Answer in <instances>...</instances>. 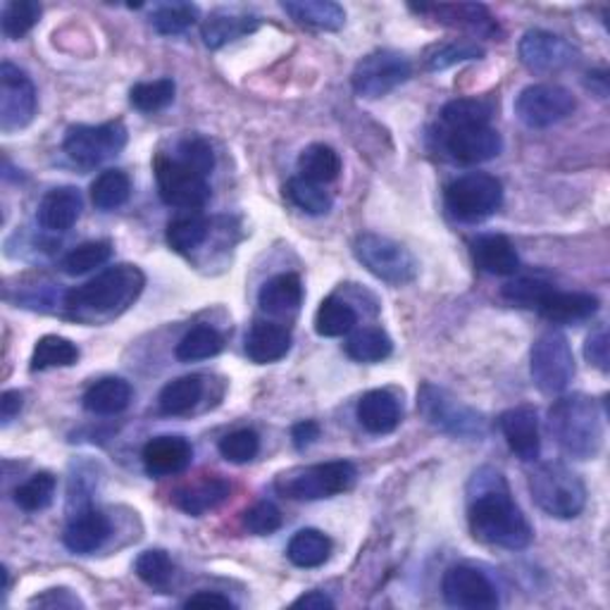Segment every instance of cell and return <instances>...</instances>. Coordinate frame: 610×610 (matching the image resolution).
Listing matches in <instances>:
<instances>
[{
    "mask_svg": "<svg viewBox=\"0 0 610 610\" xmlns=\"http://www.w3.org/2000/svg\"><path fill=\"white\" fill-rule=\"evenodd\" d=\"M356 324H358V315H356L354 306H348L346 301H342V298H336V296L324 298L315 313V332L320 336H327V339L350 334Z\"/></svg>",
    "mask_w": 610,
    "mask_h": 610,
    "instance_id": "d590c367",
    "label": "cell"
},
{
    "mask_svg": "<svg viewBox=\"0 0 610 610\" xmlns=\"http://www.w3.org/2000/svg\"><path fill=\"white\" fill-rule=\"evenodd\" d=\"M418 12H432V15L448 24V27L470 29L479 36H494L499 32L494 17L489 15L485 5L477 3H453V5H420L415 8Z\"/></svg>",
    "mask_w": 610,
    "mask_h": 610,
    "instance_id": "83f0119b",
    "label": "cell"
},
{
    "mask_svg": "<svg viewBox=\"0 0 610 610\" xmlns=\"http://www.w3.org/2000/svg\"><path fill=\"white\" fill-rule=\"evenodd\" d=\"M291 350V332L277 322H255L246 334V356L255 366H270Z\"/></svg>",
    "mask_w": 610,
    "mask_h": 610,
    "instance_id": "cb8c5ba5",
    "label": "cell"
},
{
    "mask_svg": "<svg viewBox=\"0 0 610 610\" xmlns=\"http://www.w3.org/2000/svg\"><path fill=\"white\" fill-rule=\"evenodd\" d=\"M354 253L362 267L392 287H404L418 277L420 265L415 255L404 243L380 237V234H360L354 243Z\"/></svg>",
    "mask_w": 610,
    "mask_h": 610,
    "instance_id": "8992f818",
    "label": "cell"
},
{
    "mask_svg": "<svg viewBox=\"0 0 610 610\" xmlns=\"http://www.w3.org/2000/svg\"><path fill=\"white\" fill-rule=\"evenodd\" d=\"M531 380L541 394H561L575 378V356L567 336L561 332H543L531 346L529 358Z\"/></svg>",
    "mask_w": 610,
    "mask_h": 610,
    "instance_id": "ba28073f",
    "label": "cell"
},
{
    "mask_svg": "<svg viewBox=\"0 0 610 610\" xmlns=\"http://www.w3.org/2000/svg\"><path fill=\"white\" fill-rule=\"evenodd\" d=\"M418 408L427 418V422L451 436L470 441H479L487 436V420L482 415L473 410L470 406L461 404L458 398H453L448 392L434 384H422L418 392Z\"/></svg>",
    "mask_w": 610,
    "mask_h": 610,
    "instance_id": "52a82bcc",
    "label": "cell"
},
{
    "mask_svg": "<svg viewBox=\"0 0 610 610\" xmlns=\"http://www.w3.org/2000/svg\"><path fill=\"white\" fill-rule=\"evenodd\" d=\"M184 608H234V603L227 599V596L223 594H217V591H199V594H193L189 596V599L184 601Z\"/></svg>",
    "mask_w": 610,
    "mask_h": 610,
    "instance_id": "680465c9",
    "label": "cell"
},
{
    "mask_svg": "<svg viewBox=\"0 0 610 610\" xmlns=\"http://www.w3.org/2000/svg\"><path fill=\"white\" fill-rule=\"evenodd\" d=\"M503 139L494 127H461L444 132V151L461 165H479L499 158Z\"/></svg>",
    "mask_w": 610,
    "mask_h": 610,
    "instance_id": "e0dca14e",
    "label": "cell"
},
{
    "mask_svg": "<svg viewBox=\"0 0 610 610\" xmlns=\"http://www.w3.org/2000/svg\"><path fill=\"white\" fill-rule=\"evenodd\" d=\"M22 406H24V398L20 392H5L0 396V420H3V424H10L15 420Z\"/></svg>",
    "mask_w": 610,
    "mask_h": 610,
    "instance_id": "91938a15",
    "label": "cell"
},
{
    "mask_svg": "<svg viewBox=\"0 0 610 610\" xmlns=\"http://www.w3.org/2000/svg\"><path fill=\"white\" fill-rule=\"evenodd\" d=\"M473 258L477 267H482L489 275L511 277L521 270V258H517L515 246L509 237L501 234H487L473 243Z\"/></svg>",
    "mask_w": 610,
    "mask_h": 610,
    "instance_id": "484cf974",
    "label": "cell"
},
{
    "mask_svg": "<svg viewBox=\"0 0 610 610\" xmlns=\"http://www.w3.org/2000/svg\"><path fill=\"white\" fill-rule=\"evenodd\" d=\"M229 485L223 477H203L199 482L187 485L175 491L172 503L181 513L201 517L207 511H215L217 505H223L229 499Z\"/></svg>",
    "mask_w": 610,
    "mask_h": 610,
    "instance_id": "d4e9b609",
    "label": "cell"
},
{
    "mask_svg": "<svg viewBox=\"0 0 610 610\" xmlns=\"http://www.w3.org/2000/svg\"><path fill=\"white\" fill-rule=\"evenodd\" d=\"M344 350L356 362H382L392 356L394 342L380 327H362L348 336Z\"/></svg>",
    "mask_w": 610,
    "mask_h": 610,
    "instance_id": "e575fe53",
    "label": "cell"
},
{
    "mask_svg": "<svg viewBox=\"0 0 610 610\" xmlns=\"http://www.w3.org/2000/svg\"><path fill=\"white\" fill-rule=\"evenodd\" d=\"M36 115V88L17 64H0V129L5 134L32 124Z\"/></svg>",
    "mask_w": 610,
    "mask_h": 610,
    "instance_id": "5bb4252c",
    "label": "cell"
},
{
    "mask_svg": "<svg viewBox=\"0 0 610 610\" xmlns=\"http://www.w3.org/2000/svg\"><path fill=\"white\" fill-rule=\"evenodd\" d=\"M282 10L298 24L324 32H339L346 22L344 8L332 0H289V3H282Z\"/></svg>",
    "mask_w": 610,
    "mask_h": 610,
    "instance_id": "f546056e",
    "label": "cell"
},
{
    "mask_svg": "<svg viewBox=\"0 0 610 610\" xmlns=\"http://www.w3.org/2000/svg\"><path fill=\"white\" fill-rule=\"evenodd\" d=\"M223 348H225L223 334L201 324V327H193L191 332L181 336V342L175 348V356L181 362H196V360L215 358Z\"/></svg>",
    "mask_w": 610,
    "mask_h": 610,
    "instance_id": "8d00e7d4",
    "label": "cell"
},
{
    "mask_svg": "<svg viewBox=\"0 0 610 610\" xmlns=\"http://www.w3.org/2000/svg\"><path fill=\"white\" fill-rule=\"evenodd\" d=\"M553 287L547 282L541 279H531V277H523V279H515L509 282L503 287V298L509 303L517 306V308H531L537 310V306L541 303V298L547 296Z\"/></svg>",
    "mask_w": 610,
    "mask_h": 610,
    "instance_id": "681fc988",
    "label": "cell"
},
{
    "mask_svg": "<svg viewBox=\"0 0 610 610\" xmlns=\"http://www.w3.org/2000/svg\"><path fill=\"white\" fill-rule=\"evenodd\" d=\"M287 555L296 567H320L330 561L332 539L320 529H301L291 537Z\"/></svg>",
    "mask_w": 610,
    "mask_h": 610,
    "instance_id": "1f68e13d",
    "label": "cell"
},
{
    "mask_svg": "<svg viewBox=\"0 0 610 610\" xmlns=\"http://www.w3.org/2000/svg\"><path fill=\"white\" fill-rule=\"evenodd\" d=\"M549 430L567 456L591 461L603 448V415L587 394L558 398L549 410Z\"/></svg>",
    "mask_w": 610,
    "mask_h": 610,
    "instance_id": "3957f363",
    "label": "cell"
},
{
    "mask_svg": "<svg viewBox=\"0 0 610 610\" xmlns=\"http://www.w3.org/2000/svg\"><path fill=\"white\" fill-rule=\"evenodd\" d=\"M521 60L529 72L553 74L573 68L579 60V53L563 36H555L543 29H531L521 41Z\"/></svg>",
    "mask_w": 610,
    "mask_h": 610,
    "instance_id": "2e32d148",
    "label": "cell"
},
{
    "mask_svg": "<svg viewBox=\"0 0 610 610\" xmlns=\"http://www.w3.org/2000/svg\"><path fill=\"white\" fill-rule=\"evenodd\" d=\"M441 594L448 606L465 610H494L501 603L494 582L470 565L448 567L441 579Z\"/></svg>",
    "mask_w": 610,
    "mask_h": 610,
    "instance_id": "9a60e30c",
    "label": "cell"
},
{
    "mask_svg": "<svg viewBox=\"0 0 610 610\" xmlns=\"http://www.w3.org/2000/svg\"><path fill=\"white\" fill-rule=\"evenodd\" d=\"M56 489H58V479L53 475L36 473L27 479V482H22L15 489V503L27 513L46 511L56 499Z\"/></svg>",
    "mask_w": 610,
    "mask_h": 610,
    "instance_id": "b9f144b4",
    "label": "cell"
},
{
    "mask_svg": "<svg viewBox=\"0 0 610 610\" xmlns=\"http://www.w3.org/2000/svg\"><path fill=\"white\" fill-rule=\"evenodd\" d=\"M155 181H158L160 199L179 211H201L211 201L207 177L191 170L177 158H160L155 163Z\"/></svg>",
    "mask_w": 610,
    "mask_h": 610,
    "instance_id": "7c38bea8",
    "label": "cell"
},
{
    "mask_svg": "<svg viewBox=\"0 0 610 610\" xmlns=\"http://www.w3.org/2000/svg\"><path fill=\"white\" fill-rule=\"evenodd\" d=\"M298 172H301L303 179L315 181L320 187L330 184L342 172V158L332 146L313 144L298 155Z\"/></svg>",
    "mask_w": 610,
    "mask_h": 610,
    "instance_id": "836d02e7",
    "label": "cell"
},
{
    "mask_svg": "<svg viewBox=\"0 0 610 610\" xmlns=\"http://www.w3.org/2000/svg\"><path fill=\"white\" fill-rule=\"evenodd\" d=\"M261 451V436L253 430H237L219 441V453L229 463H249Z\"/></svg>",
    "mask_w": 610,
    "mask_h": 610,
    "instance_id": "816d5d0a",
    "label": "cell"
},
{
    "mask_svg": "<svg viewBox=\"0 0 610 610\" xmlns=\"http://www.w3.org/2000/svg\"><path fill=\"white\" fill-rule=\"evenodd\" d=\"M358 422L370 434H388L400 424V406L394 394L374 388L360 398Z\"/></svg>",
    "mask_w": 610,
    "mask_h": 610,
    "instance_id": "4316f807",
    "label": "cell"
},
{
    "mask_svg": "<svg viewBox=\"0 0 610 610\" xmlns=\"http://www.w3.org/2000/svg\"><path fill=\"white\" fill-rule=\"evenodd\" d=\"M82 193L74 187H58L48 191L41 205H38V225L46 231H68L76 225L82 215Z\"/></svg>",
    "mask_w": 610,
    "mask_h": 610,
    "instance_id": "7402d4cb",
    "label": "cell"
},
{
    "mask_svg": "<svg viewBox=\"0 0 610 610\" xmlns=\"http://www.w3.org/2000/svg\"><path fill=\"white\" fill-rule=\"evenodd\" d=\"M410 74L412 68L406 56L396 53V50H374L356 64L354 88L358 96L378 100L392 94L400 84H406Z\"/></svg>",
    "mask_w": 610,
    "mask_h": 610,
    "instance_id": "8fae6325",
    "label": "cell"
},
{
    "mask_svg": "<svg viewBox=\"0 0 610 610\" xmlns=\"http://www.w3.org/2000/svg\"><path fill=\"white\" fill-rule=\"evenodd\" d=\"M284 196L289 199L291 205L308 215H327L332 211V196L315 181H308L303 177H294L284 187Z\"/></svg>",
    "mask_w": 610,
    "mask_h": 610,
    "instance_id": "60d3db41",
    "label": "cell"
},
{
    "mask_svg": "<svg viewBox=\"0 0 610 610\" xmlns=\"http://www.w3.org/2000/svg\"><path fill=\"white\" fill-rule=\"evenodd\" d=\"M193 458V446L184 436H155L144 446L141 461H144L146 473L151 477H170L184 473L191 465Z\"/></svg>",
    "mask_w": 610,
    "mask_h": 610,
    "instance_id": "d6986e66",
    "label": "cell"
},
{
    "mask_svg": "<svg viewBox=\"0 0 610 610\" xmlns=\"http://www.w3.org/2000/svg\"><path fill=\"white\" fill-rule=\"evenodd\" d=\"M294 608H306V610H332L334 601L324 591H308L291 603Z\"/></svg>",
    "mask_w": 610,
    "mask_h": 610,
    "instance_id": "94428289",
    "label": "cell"
},
{
    "mask_svg": "<svg viewBox=\"0 0 610 610\" xmlns=\"http://www.w3.org/2000/svg\"><path fill=\"white\" fill-rule=\"evenodd\" d=\"M127 146V127L115 120L98 127L76 124L64 136V153L80 167H98Z\"/></svg>",
    "mask_w": 610,
    "mask_h": 610,
    "instance_id": "30bf717a",
    "label": "cell"
},
{
    "mask_svg": "<svg viewBox=\"0 0 610 610\" xmlns=\"http://www.w3.org/2000/svg\"><path fill=\"white\" fill-rule=\"evenodd\" d=\"M599 298L594 294L582 291H555L551 289L541 298L537 306V313L553 324H577L584 320H591L599 313Z\"/></svg>",
    "mask_w": 610,
    "mask_h": 610,
    "instance_id": "ffe728a7",
    "label": "cell"
},
{
    "mask_svg": "<svg viewBox=\"0 0 610 610\" xmlns=\"http://www.w3.org/2000/svg\"><path fill=\"white\" fill-rule=\"evenodd\" d=\"M499 427L517 458L525 463H535L539 458L541 436H539V418L535 408L517 406L505 410L501 415Z\"/></svg>",
    "mask_w": 610,
    "mask_h": 610,
    "instance_id": "ac0fdd59",
    "label": "cell"
},
{
    "mask_svg": "<svg viewBox=\"0 0 610 610\" xmlns=\"http://www.w3.org/2000/svg\"><path fill=\"white\" fill-rule=\"evenodd\" d=\"M494 117V103L487 98H456L441 110V127L444 132L461 127H485Z\"/></svg>",
    "mask_w": 610,
    "mask_h": 610,
    "instance_id": "d6a6232c",
    "label": "cell"
},
{
    "mask_svg": "<svg viewBox=\"0 0 610 610\" xmlns=\"http://www.w3.org/2000/svg\"><path fill=\"white\" fill-rule=\"evenodd\" d=\"M207 231H211V223L201 215L177 217L175 223L167 227V243H170L177 253H191L205 243Z\"/></svg>",
    "mask_w": 610,
    "mask_h": 610,
    "instance_id": "ee69618b",
    "label": "cell"
},
{
    "mask_svg": "<svg viewBox=\"0 0 610 610\" xmlns=\"http://www.w3.org/2000/svg\"><path fill=\"white\" fill-rule=\"evenodd\" d=\"M80 360V348H76L64 336L48 334L44 339H38L34 356H32V370H53V368H70Z\"/></svg>",
    "mask_w": 610,
    "mask_h": 610,
    "instance_id": "74e56055",
    "label": "cell"
},
{
    "mask_svg": "<svg viewBox=\"0 0 610 610\" xmlns=\"http://www.w3.org/2000/svg\"><path fill=\"white\" fill-rule=\"evenodd\" d=\"M261 27V17L251 15V12H234V10H217L211 17L203 22L201 36L207 48H223L237 38L253 34Z\"/></svg>",
    "mask_w": 610,
    "mask_h": 610,
    "instance_id": "603a6c76",
    "label": "cell"
},
{
    "mask_svg": "<svg viewBox=\"0 0 610 610\" xmlns=\"http://www.w3.org/2000/svg\"><path fill=\"white\" fill-rule=\"evenodd\" d=\"M485 56V50L479 48L473 41H461V44H448V46H441L436 48L434 53L427 58V68L432 72L436 70H446L451 64H458L465 60H479Z\"/></svg>",
    "mask_w": 610,
    "mask_h": 610,
    "instance_id": "db71d44e",
    "label": "cell"
},
{
    "mask_svg": "<svg viewBox=\"0 0 610 610\" xmlns=\"http://www.w3.org/2000/svg\"><path fill=\"white\" fill-rule=\"evenodd\" d=\"M503 203V187L494 175L470 172L446 187V207L461 223H482Z\"/></svg>",
    "mask_w": 610,
    "mask_h": 610,
    "instance_id": "9c48e42d",
    "label": "cell"
},
{
    "mask_svg": "<svg viewBox=\"0 0 610 610\" xmlns=\"http://www.w3.org/2000/svg\"><path fill=\"white\" fill-rule=\"evenodd\" d=\"M584 356L591 362L594 368H599L601 372H608L610 368V344H608V332L606 330H596L587 344H584Z\"/></svg>",
    "mask_w": 610,
    "mask_h": 610,
    "instance_id": "11a10c76",
    "label": "cell"
},
{
    "mask_svg": "<svg viewBox=\"0 0 610 610\" xmlns=\"http://www.w3.org/2000/svg\"><path fill=\"white\" fill-rule=\"evenodd\" d=\"M529 494L543 513L558 521H573L587 505V487L582 477L558 461L539 463L529 473Z\"/></svg>",
    "mask_w": 610,
    "mask_h": 610,
    "instance_id": "277c9868",
    "label": "cell"
},
{
    "mask_svg": "<svg viewBox=\"0 0 610 610\" xmlns=\"http://www.w3.org/2000/svg\"><path fill=\"white\" fill-rule=\"evenodd\" d=\"M136 575L141 582H146L151 589H167L175 579V563L172 558L160 549L144 551L136 558Z\"/></svg>",
    "mask_w": 610,
    "mask_h": 610,
    "instance_id": "7dc6e473",
    "label": "cell"
},
{
    "mask_svg": "<svg viewBox=\"0 0 610 610\" xmlns=\"http://www.w3.org/2000/svg\"><path fill=\"white\" fill-rule=\"evenodd\" d=\"M112 258V243L110 241H86L76 246L68 255L62 258L64 275L80 277L91 270H98L106 265Z\"/></svg>",
    "mask_w": 610,
    "mask_h": 610,
    "instance_id": "7bdbcfd3",
    "label": "cell"
},
{
    "mask_svg": "<svg viewBox=\"0 0 610 610\" xmlns=\"http://www.w3.org/2000/svg\"><path fill=\"white\" fill-rule=\"evenodd\" d=\"M144 287L146 275L136 265H115L82 287L70 289L64 296V308L80 322H110L122 315L129 306H134L136 298L144 294Z\"/></svg>",
    "mask_w": 610,
    "mask_h": 610,
    "instance_id": "7a4b0ae2",
    "label": "cell"
},
{
    "mask_svg": "<svg viewBox=\"0 0 610 610\" xmlns=\"http://www.w3.org/2000/svg\"><path fill=\"white\" fill-rule=\"evenodd\" d=\"M177 86L172 80H155V82H141L132 91H129V100L132 106L141 112H158L170 106L175 100Z\"/></svg>",
    "mask_w": 610,
    "mask_h": 610,
    "instance_id": "c3c4849f",
    "label": "cell"
},
{
    "mask_svg": "<svg viewBox=\"0 0 610 610\" xmlns=\"http://www.w3.org/2000/svg\"><path fill=\"white\" fill-rule=\"evenodd\" d=\"M177 160L191 167V170H196L199 175L207 177L215 167V153L205 139L189 136L177 146Z\"/></svg>",
    "mask_w": 610,
    "mask_h": 610,
    "instance_id": "f907efd6",
    "label": "cell"
},
{
    "mask_svg": "<svg viewBox=\"0 0 610 610\" xmlns=\"http://www.w3.org/2000/svg\"><path fill=\"white\" fill-rule=\"evenodd\" d=\"M467 525L473 537L487 547L523 551L531 543V525L511 497L503 475L485 467L475 473L467 489Z\"/></svg>",
    "mask_w": 610,
    "mask_h": 610,
    "instance_id": "6da1fadb",
    "label": "cell"
},
{
    "mask_svg": "<svg viewBox=\"0 0 610 610\" xmlns=\"http://www.w3.org/2000/svg\"><path fill=\"white\" fill-rule=\"evenodd\" d=\"M110 537V521L96 509H82L64 527L62 541L72 553H96Z\"/></svg>",
    "mask_w": 610,
    "mask_h": 610,
    "instance_id": "44dd1931",
    "label": "cell"
},
{
    "mask_svg": "<svg viewBox=\"0 0 610 610\" xmlns=\"http://www.w3.org/2000/svg\"><path fill=\"white\" fill-rule=\"evenodd\" d=\"M38 17H41V5L36 0H12L3 8V17H0V29L10 41L27 36L34 27Z\"/></svg>",
    "mask_w": 610,
    "mask_h": 610,
    "instance_id": "f6af8a7d",
    "label": "cell"
},
{
    "mask_svg": "<svg viewBox=\"0 0 610 610\" xmlns=\"http://www.w3.org/2000/svg\"><path fill=\"white\" fill-rule=\"evenodd\" d=\"M203 396V382L196 374H187V378L172 380L160 392V410L165 415H187L193 406L199 404Z\"/></svg>",
    "mask_w": 610,
    "mask_h": 610,
    "instance_id": "f35d334b",
    "label": "cell"
},
{
    "mask_svg": "<svg viewBox=\"0 0 610 610\" xmlns=\"http://www.w3.org/2000/svg\"><path fill=\"white\" fill-rule=\"evenodd\" d=\"M291 439H294V446L298 451H303L308 446H313L315 441L320 439V424L315 420H306V422H298L294 430H291Z\"/></svg>",
    "mask_w": 610,
    "mask_h": 610,
    "instance_id": "6f0895ef",
    "label": "cell"
},
{
    "mask_svg": "<svg viewBox=\"0 0 610 610\" xmlns=\"http://www.w3.org/2000/svg\"><path fill=\"white\" fill-rule=\"evenodd\" d=\"M356 465L348 461L296 467L277 477L275 489L291 501H320L339 497L356 485Z\"/></svg>",
    "mask_w": 610,
    "mask_h": 610,
    "instance_id": "5b68a950",
    "label": "cell"
},
{
    "mask_svg": "<svg viewBox=\"0 0 610 610\" xmlns=\"http://www.w3.org/2000/svg\"><path fill=\"white\" fill-rule=\"evenodd\" d=\"M199 20V8L193 3H163L151 12L153 29L163 36H175L187 32Z\"/></svg>",
    "mask_w": 610,
    "mask_h": 610,
    "instance_id": "bcb514c9",
    "label": "cell"
},
{
    "mask_svg": "<svg viewBox=\"0 0 610 610\" xmlns=\"http://www.w3.org/2000/svg\"><path fill=\"white\" fill-rule=\"evenodd\" d=\"M32 606L41 608H82L84 603L76 599L70 589H48L44 596H36Z\"/></svg>",
    "mask_w": 610,
    "mask_h": 610,
    "instance_id": "9f6ffc18",
    "label": "cell"
},
{
    "mask_svg": "<svg viewBox=\"0 0 610 610\" xmlns=\"http://www.w3.org/2000/svg\"><path fill=\"white\" fill-rule=\"evenodd\" d=\"M575 108V96L558 84H531L523 88L515 100V115L531 129H547L563 122Z\"/></svg>",
    "mask_w": 610,
    "mask_h": 610,
    "instance_id": "4fadbf2b",
    "label": "cell"
},
{
    "mask_svg": "<svg viewBox=\"0 0 610 610\" xmlns=\"http://www.w3.org/2000/svg\"><path fill=\"white\" fill-rule=\"evenodd\" d=\"M132 193V181L122 170H106L96 177L91 184V201L98 211H115L129 201Z\"/></svg>",
    "mask_w": 610,
    "mask_h": 610,
    "instance_id": "ab89813d",
    "label": "cell"
},
{
    "mask_svg": "<svg viewBox=\"0 0 610 610\" xmlns=\"http://www.w3.org/2000/svg\"><path fill=\"white\" fill-rule=\"evenodd\" d=\"M132 404V384L122 378H106L91 384L84 394V408L94 415H117Z\"/></svg>",
    "mask_w": 610,
    "mask_h": 610,
    "instance_id": "4dcf8cb0",
    "label": "cell"
},
{
    "mask_svg": "<svg viewBox=\"0 0 610 610\" xmlns=\"http://www.w3.org/2000/svg\"><path fill=\"white\" fill-rule=\"evenodd\" d=\"M303 303V282L298 275H277L270 282H265V287L258 294V306H261L263 313L267 315H289L296 313Z\"/></svg>",
    "mask_w": 610,
    "mask_h": 610,
    "instance_id": "f1b7e54d",
    "label": "cell"
},
{
    "mask_svg": "<svg viewBox=\"0 0 610 610\" xmlns=\"http://www.w3.org/2000/svg\"><path fill=\"white\" fill-rule=\"evenodd\" d=\"M243 525L251 531V535H258V537L275 535V531L282 527V511L275 503L258 501L255 505H251L249 511H246Z\"/></svg>",
    "mask_w": 610,
    "mask_h": 610,
    "instance_id": "f5cc1de1",
    "label": "cell"
}]
</instances>
